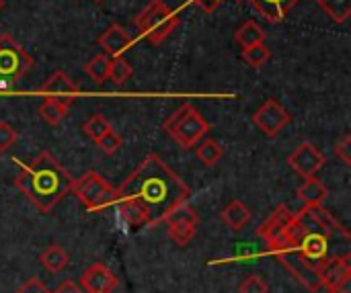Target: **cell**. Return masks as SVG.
Returning <instances> with one entry per match:
<instances>
[{
  "label": "cell",
  "mask_w": 351,
  "mask_h": 293,
  "mask_svg": "<svg viewBox=\"0 0 351 293\" xmlns=\"http://www.w3.org/2000/svg\"><path fill=\"white\" fill-rule=\"evenodd\" d=\"M187 197L189 187L171 166L158 154H148L121 183L115 203L132 224H160Z\"/></svg>",
  "instance_id": "obj_1"
},
{
  "label": "cell",
  "mask_w": 351,
  "mask_h": 293,
  "mask_svg": "<svg viewBox=\"0 0 351 293\" xmlns=\"http://www.w3.org/2000/svg\"><path fill=\"white\" fill-rule=\"evenodd\" d=\"M72 183L70 173L47 150L39 152L27 166H21L16 175V187L41 214H49L72 191Z\"/></svg>",
  "instance_id": "obj_2"
},
{
  "label": "cell",
  "mask_w": 351,
  "mask_h": 293,
  "mask_svg": "<svg viewBox=\"0 0 351 293\" xmlns=\"http://www.w3.org/2000/svg\"><path fill=\"white\" fill-rule=\"evenodd\" d=\"M165 131L183 150H189L199 140H204V136L210 131V123L206 121V117L193 105L185 103L165 121Z\"/></svg>",
  "instance_id": "obj_3"
},
{
  "label": "cell",
  "mask_w": 351,
  "mask_h": 293,
  "mask_svg": "<svg viewBox=\"0 0 351 293\" xmlns=\"http://www.w3.org/2000/svg\"><path fill=\"white\" fill-rule=\"evenodd\" d=\"M134 25L150 43H160L177 29L179 14L171 10L162 0H150L134 18Z\"/></svg>",
  "instance_id": "obj_4"
},
{
  "label": "cell",
  "mask_w": 351,
  "mask_h": 293,
  "mask_svg": "<svg viewBox=\"0 0 351 293\" xmlns=\"http://www.w3.org/2000/svg\"><path fill=\"white\" fill-rule=\"evenodd\" d=\"M72 193L90 212H99L117 201V189H113L99 173H93V170H88L80 179H74Z\"/></svg>",
  "instance_id": "obj_5"
},
{
  "label": "cell",
  "mask_w": 351,
  "mask_h": 293,
  "mask_svg": "<svg viewBox=\"0 0 351 293\" xmlns=\"http://www.w3.org/2000/svg\"><path fill=\"white\" fill-rule=\"evenodd\" d=\"M33 66L27 49L16 43L10 35H0V82L10 86L14 80L23 78Z\"/></svg>",
  "instance_id": "obj_6"
},
{
  "label": "cell",
  "mask_w": 351,
  "mask_h": 293,
  "mask_svg": "<svg viewBox=\"0 0 351 293\" xmlns=\"http://www.w3.org/2000/svg\"><path fill=\"white\" fill-rule=\"evenodd\" d=\"M167 226H169V238L177 244V246H187L195 232H197V224H199V216L195 214V209L183 201L179 205H175L169 216L165 218Z\"/></svg>",
  "instance_id": "obj_7"
},
{
  "label": "cell",
  "mask_w": 351,
  "mask_h": 293,
  "mask_svg": "<svg viewBox=\"0 0 351 293\" xmlns=\"http://www.w3.org/2000/svg\"><path fill=\"white\" fill-rule=\"evenodd\" d=\"M294 222V214L286 207L280 205L259 228V236L267 242L269 251L276 253L284 246L290 244V226Z\"/></svg>",
  "instance_id": "obj_8"
},
{
  "label": "cell",
  "mask_w": 351,
  "mask_h": 293,
  "mask_svg": "<svg viewBox=\"0 0 351 293\" xmlns=\"http://www.w3.org/2000/svg\"><path fill=\"white\" fill-rule=\"evenodd\" d=\"M253 123L259 127V131L267 138H276L288 123H290V113L286 107H282L276 99H267L253 115Z\"/></svg>",
  "instance_id": "obj_9"
},
{
  "label": "cell",
  "mask_w": 351,
  "mask_h": 293,
  "mask_svg": "<svg viewBox=\"0 0 351 293\" xmlns=\"http://www.w3.org/2000/svg\"><path fill=\"white\" fill-rule=\"evenodd\" d=\"M41 97L45 101H56L60 105H66L68 109L72 107V103L76 101L78 97V86L76 82H72L68 78L66 72L62 70H56L41 86Z\"/></svg>",
  "instance_id": "obj_10"
},
{
  "label": "cell",
  "mask_w": 351,
  "mask_h": 293,
  "mask_svg": "<svg viewBox=\"0 0 351 293\" xmlns=\"http://www.w3.org/2000/svg\"><path fill=\"white\" fill-rule=\"evenodd\" d=\"M288 164L292 166L294 173H298L300 177L308 179L315 177L323 166H325V156L323 152L313 146L311 142H302L290 156H288Z\"/></svg>",
  "instance_id": "obj_11"
},
{
  "label": "cell",
  "mask_w": 351,
  "mask_h": 293,
  "mask_svg": "<svg viewBox=\"0 0 351 293\" xmlns=\"http://www.w3.org/2000/svg\"><path fill=\"white\" fill-rule=\"evenodd\" d=\"M80 288L84 290V293H113V290L117 288V277L109 267L95 263L82 273Z\"/></svg>",
  "instance_id": "obj_12"
},
{
  "label": "cell",
  "mask_w": 351,
  "mask_h": 293,
  "mask_svg": "<svg viewBox=\"0 0 351 293\" xmlns=\"http://www.w3.org/2000/svg\"><path fill=\"white\" fill-rule=\"evenodd\" d=\"M321 277H323V288L333 293L346 279H351V265L350 255L343 257H333V259H325L323 267H321Z\"/></svg>",
  "instance_id": "obj_13"
},
{
  "label": "cell",
  "mask_w": 351,
  "mask_h": 293,
  "mask_svg": "<svg viewBox=\"0 0 351 293\" xmlns=\"http://www.w3.org/2000/svg\"><path fill=\"white\" fill-rule=\"evenodd\" d=\"M99 45H101L103 53H107L109 58H121L132 47V37L121 25L113 23L101 33Z\"/></svg>",
  "instance_id": "obj_14"
},
{
  "label": "cell",
  "mask_w": 351,
  "mask_h": 293,
  "mask_svg": "<svg viewBox=\"0 0 351 293\" xmlns=\"http://www.w3.org/2000/svg\"><path fill=\"white\" fill-rule=\"evenodd\" d=\"M253 8L269 23H282L288 12L300 2V0H249Z\"/></svg>",
  "instance_id": "obj_15"
},
{
  "label": "cell",
  "mask_w": 351,
  "mask_h": 293,
  "mask_svg": "<svg viewBox=\"0 0 351 293\" xmlns=\"http://www.w3.org/2000/svg\"><path fill=\"white\" fill-rule=\"evenodd\" d=\"M220 218L224 220V224L230 228V230H243L247 226V222L251 220V212L249 207L241 201V199H232L220 214Z\"/></svg>",
  "instance_id": "obj_16"
},
{
  "label": "cell",
  "mask_w": 351,
  "mask_h": 293,
  "mask_svg": "<svg viewBox=\"0 0 351 293\" xmlns=\"http://www.w3.org/2000/svg\"><path fill=\"white\" fill-rule=\"evenodd\" d=\"M298 197L304 205H323V201L329 197V191L317 177H308L298 189Z\"/></svg>",
  "instance_id": "obj_17"
},
{
  "label": "cell",
  "mask_w": 351,
  "mask_h": 293,
  "mask_svg": "<svg viewBox=\"0 0 351 293\" xmlns=\"http://www.w3.org/2000/svg\"><path fill=\"white\" fill-rule=\"evenodd\" d=\"M39 261H41V265H43L47 271L60 273V271H64V269L68 267L70 257H68V253H66L60 244H51V246H47V249L39 255Z\"/></svg>",
  "instance_id": "obj_18"
},
{
  "label": "cell",
  "mask_w": 351,
  "mask_h": 293,
  "mask_svg": "<svg viewBox=\"0 0 351 293\" xmlns=\"http://www.w3.org/2000/svg\"><path fill=\"white\" fill-rule=\"evenodd\" d=\"M234 41L245 49V47H251L255 43H261L265 41V31L255 23V21H247L239 27V31L234 33Z\"/></svg>",
  "instance_id": "obj_19"
},
{
  "label": "cell",
  "mask_w": 351,
  "mask_h": 293,
  "mask_svg": "<svg viewBox=\"0 0 351 293\" xmlns=\"http://www.w3.org/2000/svg\"><path fill=\"white\" fill-rule=\"evenodd\" d=\"M317 4L339 25L348 23L351 16V0H317Z\"/></svg>",
  "instance_id": "obj_20"
},
{
  "label": "cell",
  "mask_w": 351,
  "mask_h": 293,
  "mask_svg": "<svg viewBox=\"0 0 351 293\" xmlns=\"http://www.w3.org/2000/svg\"><path fill=\"white\" fill-rule=\"evenodd\" d=\"M193 148H195L197 160H199L202 164H206V166H214V164L222 158V148H220V144L214 142V140H199Z\"/></svg>",
  "instance_id": "obj_21"
},
{
  "label": "cell",
  "mask_w": 351,
  "mask_h": 293,
  "mask_svg": "<svg viewBox=\"0 0 351 293\" xmlns=\"http://www.w3.org/2000/svg\"><path fill=\"white\" fill-rule=\"evenodd\" d=\"M109 66H111V58L107 53H97L86 66L84 72L95 80V82H105L109 78Z\"/></svg>",
  "instance_id": "obj_22"
},
{
  "label": "cell",
  "mask_w": 351,
  "mask_h": 293,
  "mask_svg": "<svg viewBox=\"0 0 351 293\" xmlns=\"http://www.w3.org/2000/svg\"><path fill=\"white\" fill-rule=\"evenodd\" d=\"M269 58H271V51H269V47L265 45V41L255 43V45H251V47H245V49H243V60H245L249 66H253V68H261L265 62H269Z\"/></svg>",
  "instance_id": "obj_23"
},
{
  "label": "cell",
  "mask_w": 351,
  "mask_h": 293,
  "mask_svg": "<svg viewBox=\"0 0 351 293\" xmlns=\"http://www.w3.org/2000/svg\"><path fill=\"white\" fill-rule=\"evenodd\" d=\"M66 113H68V107H66V105H60V103H56V101H43L41 107H39V115H41L49 125L62 123L64 117H66Z\"/></svg>",
  "instance_id": "obj_24"
},
{
  "label": "cell",
  "mask_w": 351,
  "mask_h": 293,
  "mask_svg": "<svg viewBox=\"0 0 351 293\" xmlns=\"http://www.w3.org/2000/svg\"><path fill=\"white\" fill-rule=\"evenodd\" d=\"M82 129H84V133H86L93 142H97V140H101V138L111 129V125H109V121H107L103 115H93V117L82 125Z\"/></svg>",
  "instance_id": "obj_25"
},
{
  "label": "cell",
  "mask_w": 351,
  "mask_h": 293,
  "mask_svg": "<svg viewBox=\"0 0 351 293\" xmlns=\"http://www.w3.org/2000/svg\"><path fill=\"white\" fill-rule=\"evenodd\" d=\"M95 144H97V148H99L103 154L111 156V154H115V152L123 146V140H121V136L111 127V129H109L101 140H97Z\"/></svg>",
  "instance_id": "obj_26"
},
{
  "label": "cell",
  "mask_w": 351,
  "mask_h": 293,
  "mask_svg": "<svg viewBox=\"0 0 351 293\" xmlns=\"http://www.w3.org/2000/svg\"><path fill=\"white\" fill-rule=\"evenodd\" d=\"M132 76V66L123 60V58H113L111 66H109V78L117 84L125 82Z\"/></svg>",
  "instance_id": "obj_27"
},
{
  "label": "cell",
  "mask_w": 351,
  "mask_h": 293,
  "mask_svg": "<svg viewBox=\"0 0 351 293\" xmlns=\"http://www.w3.org/2000/svg\"><path fill=\"white\" fill-rule=\"evenodd\" d=\"M239 293H269V285L261 275H249L239 285Z\"/></svg>",
  "instance_id": "obj_28"
},
{
  "label": "cell",
  "mask_w": 351,
  "mask_h": 293,
  "mask_svg": "<svg viewBox=\"0 0 351 293\" xmlns=\"http://www.w3.org/2000/svg\"><path fill=\"white\" fill-rule=\"evenodd\" d=\"M333 154L346 164V166H351V136L346 133L335 146H333Z\"/></svg>",
  "instance_id": "obj_29"
},
{
  "label": "cell",
  "mask_w": 351,
  "mask_h": 293,
  "mask_svg": "<svg viewBox=\"0 0 351 293\" xmlns=\"http://www.w3.org/2000/svg\"><path fill=\"white\" fill-rule=\"evenodd\" d=\"M16 142V131L10 123L0 121V152H6Z\"/></svg>",
  "instance_id": "obj_30"
},
{
  "label": "cell",
  "mask_w": 351,
  "mask_h": 293,
  "mask_svg": "<svg viewBox=\"0 0 351 293\" xmlns=\"http://www.w3.org/2000/svg\"><path fill=\"white\" fill-rule=\"evenodd\" d=\"M16 293H51L47 290V285L43 283V281H39V279H29L21 290Z\"/></svg>",
  "instance_id": "obj_31"
},
{
  "label": "cell",
  "mask_w": 351,
  "mask_h": 293,
  "mask_svg": "<svg viewBox=\"0 0 351 293\" xmlns=\"http://www.w3.org/2000/svg\"><path fill=\"white\" fill-rule=\"evenodd\" d=\"M224 0H193V4H197L204 12H214Z\"/></svg>",
  "instance_id": "obj_32"
},
{
  "label": "cell",
  "mask_w": 351,
  "mask_h": 293,
  "mask_svg": "<svg viewBox=\"0 0 351 293\" xmlns=\"http://www.w3.org/2000/svg\"><path fill=\"white\" fill-rule=\"evenodd\" d=\"M51 293H84V290L80 285H76L74 281H64V283H60V288L56 292Z\"/></svg>",
  "instance_id": "obj_33"
},
{
  "label": "cell",
  "mask_w": 351,
  "mask_h": 293,
  "mask_svg": "<svg viewBox=\"0 0 351 293\" xmlns=\"http://www.w3.org/2000/svg\"><path fill=\"white\" fill-rule=\"evenodd\" d=\"M232 2H247V0H232Z\"/></svg>",
  "instance_id": "obj_34"
},
{
  "label": "cell",
  "mask_w": 351,
  "mask_h": 293,
  "mask_svg": "<svg viewBox=\"0 0 351 293\" xmlns=\"http://www.w3.org/2000/svg\"><path fill=\"white\" fill-rule=\"evenodd\" d=\"M2 6H4V2H2V0H0V10H2Z\"/></svg>",
  "instance_id": "obj_35"
},
{
  "label": "cell",
  "mask_w": 351,
  "mask_h": 293,
  "mask_svg": "<svg viewBox=\"0 0 351 293\" xmlns=\"http://www.w3.org/2000/svg\"><path fill=\"white\" fill-rule=\"evenodd\" d=\"M95 2H103V0H95Z\"/></svg>",
  "instance_id": "obj_36"
}]
</instances>
